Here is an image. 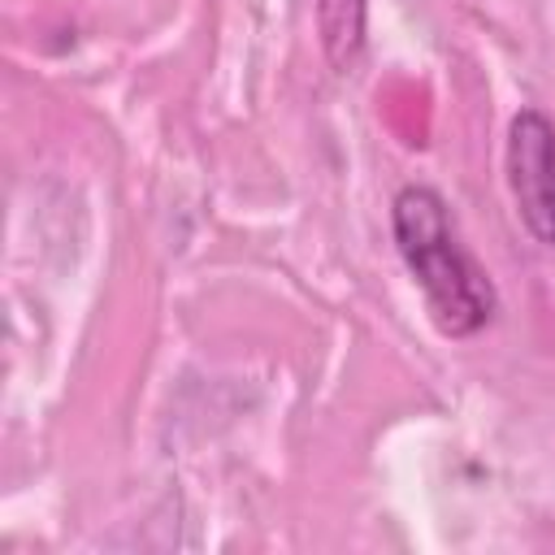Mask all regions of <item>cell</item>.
Here are the masks:
<instances>
[{
    "label": "cell",
    "mask_w": 555,
    "mask_h": 555,
    "mask_svg": "<svg viewBox=\"0 0 555 555\" xmlns=\"http://www.w3.org/2000/svg\"><path fill=\"white\" fill-rule=\"evenodd\" d=\"M364 30H369V0H317V35L334 69L347 74L360 61Z\"/></svg>",
    "instance_id": "obj_3"
},
{
    "label": "cell",
    "mask_w": 555,
    "mask_h": 555,
    "mask_svg": "<svg viewBox=\"0 0 555 555\" xmlns=\"http://www.w3.org/2000/svg\"><path fill=\"white\" fill-rule=\"evenodd\" d=\"M507 186L525 230L555 243V126L538 108H520L507 126Z\"/></svg>",
    "instance_id": "obj_2"
},
{
    "label": "cell",
    "mask_w": 555,
    "mask_h": 555,
    "mask_svg": "<svg viewBox=\"0 0 555 555\" xmlns=\"http://www.w3.org/2000/svg\"><path fill=\"white\" fill-rule=\"evenodd\" d=\"M403 264L425 291L429 321L447 338H468L494 317V286L481 264L455 243L447 204L434 186H403L390 208Z\"/></svg>",
    "instance_id": "obj_1"
}]
</instances>
